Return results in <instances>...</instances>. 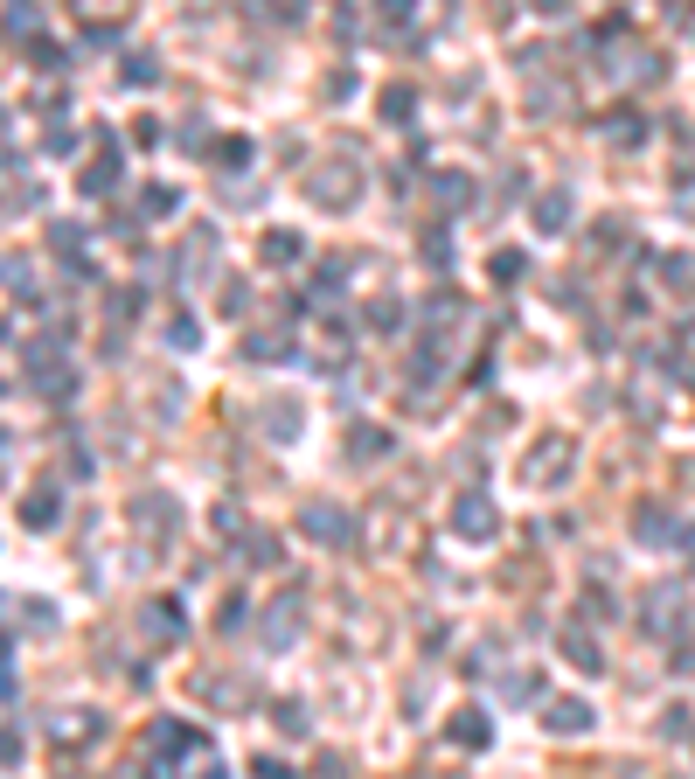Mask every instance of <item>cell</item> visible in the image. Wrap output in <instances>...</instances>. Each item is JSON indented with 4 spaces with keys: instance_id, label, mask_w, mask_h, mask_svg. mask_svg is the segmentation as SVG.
<instances>
[{
    "instance_id": "cell-1",
    "label": "cell",
    "mask_w": 695,
    "mask_h": 779,
    "mask_svg": "<svg viewBox=\"0 0 695 779\" xmlns=\"http://www.w3.org/2000/svg\"><path fill=\"white\" fill-rule=\"evenodd\" d=\"M550 724H563V731H584L591 717H584V703H556V710H550Z\"/></svg>"
},
{
    "instance_id": "cell-2",
    "label": "cell",
    "mask_w": 695,
    "mask_h": 779,
    "mask_svg": "<svg viewBox=\"0 0 695 779\" xmlns=\"http://www.w3.org/2000/svg\"><path fill=\"white\" fill-rule=\"evenodd\" d=\"M452 731H459V745H480V738H487V724H480V717H459Z\"/></svg>"
}]
</instances>
